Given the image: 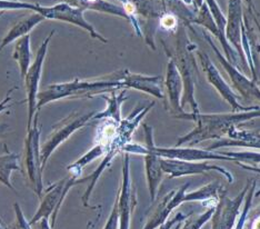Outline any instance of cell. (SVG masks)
<instances>
[{
  "instance_id": "cell-29",
  "label": "cell",
  "mask_w": 260,
  "mask_h": 229,
  "mask_svg": "<svg viewBox=\"0 0 260 229\" xmlns=\"http://www.w3.org/2000/svg\"><path fill=\"white\" fill-rule=\"evenodd\" d=\"M187 218V216L182 213H178L177 214L173 219L166 221L164 225H161L159 227V229H179L180 224L182 221Z\"/></svg>"
},
{
  "instance_id": "cell-33",
  "label": "cell",
  "mask_w": 260,
  "mask_h": 229,
  "mask_svg": "<svg viewBox=\"0 0 260 229\" xmlns=\"http://www.w3.org/2000/svg\"><path fill=\"white\" fill-rule=\"evenodd\" d=\"M8 129V126L6 124H0V135L4 134Z\"/></svg>"
},
{
  "instance_id": "cell-37",
  "label": "cell",
  "mask_w": 260,
  "mask_h": 229,
  "mask_svg": "<svg viewBox=\"0 0 260 229\" xmlns=\"http://www.w3.org/2000/svg\"><path fill=\"white\" fill-rule=\"evenodd\" d=\"M4 15V11H0V17H2Z\"/></svg>"
},
{
  "instance_id": "cell-28",
  "label": "cell",
  "mask_w": 260,
  "mask_h": 229,
  "mask_svg": "<svg viewBox=\"0 0 260 229\" xmlns=\"http://www.w3.org/2000/svg\"><path fill=\"white\" fill-rule=\"evenodd\" d=\"M104 229H119V211H118L117 198L114 204V207L111 209L109 218L107 219V222H106Z\"/></svg>"
},
{
  "instance_id": "cell-18",
  "label": "cell",
  "mask_w": 260,
  "mask_h": 229,
  "mask_svg": "<svg viewBox=\"0 0 260 229\" xmlns=\"http://www.w3.org/2000/svg\"><path fill=\"white\" fill-rule=\"evenodd\" d=\"M61 3L68 4L70 6H73V7L79 8L85 11L94 10L98 11V13L115 15L130 21L129 16L126 14L125 9L120 7V6H117L107 2V0H61Z\"/></svg>"
},
{
  "instance_id": "cell-15",
  "label": "cell",
  "mask_w": 260,
  "mask_h": 229,
  "mask_svg": "<svg viewBox=\"0 0 260 229\" xmlns=\"http://www.w3.org/2000/svg\"><path fill=\"white\" fill-rule=\"evenodd\" d=\"M227 136L228 138L215 140L207 150L215 151L224 148V147H244V148L260 149V132L234 127L228 132Z\"/></svg>"
},
{
  "instance_id": "cell-7",
  "label": "cell",
  "mask_w": 260,
  "mask_h": 229,
  "mask_svg": "<svg viewBox=\"0 0 260 229\" xmlns=\"http://www.w3.org/2000/svg\"><path fill=\"white\" fill-rule=\"evenodd\" d=\"M96 115V111L88 113L85 115L80 114H70L63 119L58 121L57 124L52 127V130L47 137L45 143L40 147V157H41V165L45 169L46 163L48 161L49 157L52 155L59 146L72 136V135L78 130V129L88 125V122L92 120V117Z\"/></svg>"
},
{
  "instance_id": "cell-13",
  "label": "cell",
  "mask_w": 260,
  "mask_h": 229,
  "mask_svg": "<svg viewBox=\"0 0 260 229\" xmlns=\"http://www.w3.org/2000/svg\"><path fill=\"white\" fill-rule=\"evenodd\" d=\"M189 183L181 186L178 190H171L165 196L161 202L158 204L157 208L153 211L147 225L144 229H156L159 228L167 221L169 214L179 205L185 203L186 191L189 187Z\"/></svg>"
},
{
  "instance_id": "cell-27",
  "label": "cell",
  "mask_w": 260,
  "mask_h": 229,
  "mask_svg": "<svg viewBox=\"0 0 260 229\" xmlns=\"http://www.w3.org/2000/svg\"><path fill=\"white\" fill-rule=\"evenodd\" d=\"M160 26L166 30L174 31L176 29H178V19L174 14L165 13L160 17Z\"/></svg>"
},
{
  "instance_id": "cell-11",
  "label": "cell",
  "mask_w": 260,
  "mask_h": 229,
  "mask_svg": "<svg viewBox=\"0 0 260 229\" xmlns=\"http://www.w3.org/2000/svg\"><path fill=\"white\" fill-rule=\"evenodd\" d=\"M204 37L207 42H208L212 51L215 52L217 59L219 60L223 69L226 70L230 80H232L234 88L239 92V95L244 97L245 99H247V101L256 99V101L260 102V89L255 81L246 77V76L242 74L238 68H236L234 64L230 63L226 58H224L222 52L218 49V47L214 44V42H212V39L208 34L204 32Z\"/></svg>"
},
{
  "instance_id": "cell-14",
  "label": "cell",
  "mask_w": 260,
  "mask_h": 229,
  "mask_svg": "<svg viewBox=\"0 0 260 229\" xmlns=\"http://www.w3.org/2000/svg\"><path fill=\"white\" fill-rule=\"evenodd\" d=\"M122 84L126 88L143 91L149 95L166 101L164 92V79L161 76H145L141 74L130 73L128 69H123Z\"/></svg>"
},
{
  "instance_id": "cell-38",
  "label": "cell",
  "mask_w": 260,
  "mask_h": 229,
  "mask_svg": "<svg viewBox=\"0 0 260 229\" xmlns=\"http://www.w3.org/2000/svg\"><path fill=\"white\" fill-rule=\"evenodd\" d=\"M121 2H122V0H121Z\"/></svg>"
},
{
  "instance_id": "cell-8",
  "label": "cell",
  "mask_w": 260,
  "mask_h": 229,
  "mask_svg": "<svg viewBox=\"0 0 260 229\" xmlns=\"http://www.w3.org/2000/svg\"><path fill=\"white\" fill-rule=\"evenodd\" d=\"M55 30H52L47 38L41 44L39 49L37 51V55L35 57V60L28 68V72L23 78L26 85V92H27V104H28V126L27 130L32 127V122L35 119V116L38 115L37 110V96H38V88L41 78V74H43V67L45 62V58L48 51V46L50 40L54 36Z\"/></svg>"
},
{
  "instance_id": "cell-31",
  "label": "cell",
  "mask_w": 260,
  "mask_h": 229,
  "mask_svg": "<svg viewBox=\"0 0 260 229\" xmlns=\"http://www.w3.org/2000/svg\"><path fill=\"white\" fill-rule=\"evenodd\" d=\"M237 163V165L240 167V168H242V169H245V170H248V172H252V173H256V174H259L260 175V167L257 165V166H252V165H247V163H244V162H236ZM260 195V189L259 190H257V191H255V197L256 196H259Z\"/></svg>"
},
{
  "instance_id": "cell-19",
  "label": "cell",
  "mask_w": 260,
  "mask_h": 229,
  "mask_svg": "<svg viewBox=\"0 0 260 229\" xmlns=\"http://www.w3.org/2000/svg\"><path fill=\"white\" fill-rule=\"evenodd\" d=\"M44 20L46 19L43 16L37 13H32L31 15L27 16L26 18H23L20 21L15 23L13 28H11L7 32V35L4 37L2 43H0V51H2L5 47H7L11 43H14L15 40H18L23 36H27L35 27L38 26L39 23L43 22Z\"/></svg>"
},
{
  "instance_id": "cell-22",
  "label": "cell",
  "mask_w": 260,
  "mask_h": 229,
  "mask_svg": "<svg viewBox=\"0 0 260 229\" xmlns=\"http://www.w3.org/2000/svg\"><path fill=\"white\" fill-rule=\"evenodd\" d=\"M13 58L18 63L20 70L21 78H25L28 72V68L30 67L31 62V50H30V35L23 36L17 40L15 46V51Z\"/></svg>"
},
{
  "instance_id": "cell-26",
  "label": "cell",
  "mask_w": 260,
  "mask_h": 229,
  "mask_svg": "<svg viewBox=\"0 0 260 229\" xmlns=\"http://www.w3.org/2000/svg\"><path fill=\"white\" fill-rule=\"evenodd\" d=\"M14 209L16 214L15 221L10 225H6L5 229H32L30 224H29V221H27L26 217L23 215L21 207L19 206L18 203H15Z\"/></svg>"
},
{
  "instance_id": "cell-2",
  "label": "cell",
  "mask_w": 260,
  "mask_h": 229,
  "mask_svg": "<svg viewBox=\"0 0 260 229\" xmlns=\"http://www.w3.org/2000/svg\"><path fill=\"white\" fill-rule=\"evenodd\" d=\"M122 75L123 69L99 78V80H80L79 78H75L68 83L52 84L38 92L37 110L39 111L47 104L64 98H91L121 89L123 88Z\"/></svg>"
},
{
  "instance_id": "cell-10",
  "label": "cell",
  "mask_w": 260,
  "mask_h": 229,
  "mask_svg": "<svg viewBox=\"0 0 260 229\" xmlns=\"http://www.w3.org/2000/svg\"><path fill=\"white\" fill-rule=\"evenodd\" d=\"M196 55L199 58L200 63H202V67L207 77V80H208L209 84L220 93V96L224 99V101L230 105V107L233 108V111H235V113H239V111H249V110L257 109L259 107V106H249V107L241 106L238 102V96L236 95L232 88H230L226 81L223 80L219 70L217 69L214 62L211 61L209 56L204 51H197V50H196Z\"/></svg>"
},
{
  "instance_id": "cell-3",
  "label": "cell",
  "mask_w": 260,
  "mask_h": 229,
  "mask_svg": "<svg viewBox=\"0 0 260 229\" xmlns=\"http://www.w3.org/2000/svg\"><path fill=\"white\" fill-rule=\"evenodd\" d=\"M164 47L169 59L175 62L182 80V86H184L182 91L184 92L181 95V107L185 108L188 105L191 108L192 114H198V103L194 98V88H196V79L198 75L197 60L196 56H194L197 47L190 43V40L187 37L185 27L178 29L174 50L169 49L166 46Z\"/></svg>"
},
{
  "instance_id": "cell-23",
  "label": "cell",
  "mask_w": 260,
  "mask_h": 229,
  "mask_svg": "<svg viewBox=\"0 0 260 229\" xmlns=\"http://www.w3.org/2000/svg\"><path fill=\"white\" fill-rule=\"evenodd\" d=\"M221 186L219 183H210L197 190L186 192L185 202H212L218 203L219 199V190Z\"/></svg>"
},
{
  "instance_id": "cell-16",
  "label": "cell",
  "mask_w": 260,
  "mask_h": 229,
  "mask_svg": "<svg viewBox=\"0 0 260 229\" xmlns=\"http://www.w3.org/2000/svg\"><path fill=\"white\" fill-rule=\"evenodd\" d=\"M165 86H166L169 106L173 109V113L175 115L185 113V109L181 107V91L184 89V86H182V80L178 69L171 59H169L167 64Z\"/></svg>"
},
{
  "instance_id": "cell-24",
  "label": "cell",
  "mask_w": 260,
  "mask_h": 229,
  "mask_svg": "<svg viewBox=\"0 0 260 229\" xmlns=\"http://www.w3.org/2000/svg\"><path fill=\"white\" fill-rule=\"evenodd\" d=\"M220 154L232 158L235 162H244L247 165L257 166L260 163V152L253 151H219Z\"/></svg>"
},
{
  "instance_id": "cell-21",
  "label": "cell",
  "mask_w": 260,
  "mask_h": 229,
  "mask_svg": "<svg viewBox=\"0 0 260 229\" xmlns=\"http://www.w3.org/2000/svg\"><path fill=\"white\" fill-rule=\"evenodd\" d=\"M18 160L19 155L16 154V152L9 151L7 146L5 145V155L0 156V184L10 188L16 193L17 190L11 184V174L20 170Z\"/></svg>"
},
{
  "instance_id": "cell-6",
  "label": "cell",
  "mask_w": 260,
  "mask_h": 229,
  "mask_svg": "<svg viewBox=\"0 0 260 229\" xmlns=\"http://www.w3.org/2000/svg\"><path fill=\"white\" fill-rule=\"evenodd\" d=\"M79 178L80 177H77V176L70 174L67 178L58 180L55 184H51L46 189H44L43 196L40 198V206L36 211V214L34 215L31 220L29 221L30 226H32L40 218L46 217V218L50 219V226L54 229L59 210H60L62 206L64 198H66L67 193L73 187L80 185Z\"/></svg>"
},
{
  "instance_id": "cell-32",
  "label": "cell",
  "mask_w": 260,
  "mask_h": 229,
  "mask_svg": "<svg viewBox=\"0 0 260 229\" xmlns=\"http://www.w3.org/2000/svg\"><path fill=\"white\" fill-rule=\"evenodd\" d=\"M32 226H35L34 229H52L50 226L49 218H46V217H43V218L37 220Z\"/></svg>"
},
{
  "instance_id": "cell-20",
  "label": "cell",
  "mask_w": 260,
  "mask_h": 229,
  "mask_svg": "<svg viewBox=\"0 0 260 229\" xmlns=\"http://www.w3.org/2000/svg\"><path fill=\"white\" fill-rule=\"evenodd\" d=\"M110 96L100 95L103 99H105L107 103V108H106L102 113H96L92 117V120L97 119H112L117 122L121 121V105L125 103L128 97L126 96V91L122 90L120 93H116V91H111L109 93Z\"/></svg>"
},
{
  "instance_id": "cell-25",
  "label": "cell",
  "mask_w": 260,
  "mask_h": 229,
  "mask_svg": "<svg viewBox=\"0 0 260 229\" xmlns=\"http://www.w3.org/2000/svg\"><path fill=\"white\" fill-rule=\"evenodd\" d=\"M214 211L215 207H211L210 209L200 215L191 214L189 217L187 216V218L184 220L185 225L182 227V229H200L211 218L212 215H214Z\"/></svg>"
},
{
  "instance_id": "cell-36",
  "label": "cell",
  "mask_w": 260,
  "mask_h": 229,
  "mask_svg": "<svg viewBox=\"0 0 260 229\" xmlns=\"http://www.w3.org/2000/svg\"><path fill=\"white\" fill-rule=\"evenodd\" d=\"M0 222H2V225H3L4 227H6V224H5V222H4L3 219H2V216H0Z\"/></svg>"
},
{
  "instance_id": "cell-17",
  "label": "cell",
  "mask_w": 260,
  "mask_h": 229,
  "mask_svg": "<svg viewBox=\"0 0 260 229\" xmlns=\"http://www.w3.org/2000/svg\"><path fill=\"white\" fill-rule=\"evenodd\" d=\"M140 155L145 157L146 176H147V181H148L150 201L155 202L158 187L161 183L162 175H164V170L161 167L162 158L156 154H152V152H147V151L141 152Z\"/></svg>"
},
{
  "instance_id": "cell-4",
  "label": "cell",
  "mask_w": 260,
  "mask_h": 229,
  "mask_svg": "<svg viewBox=\"0 0 260 229\" xmlns=\"http://www.w3.org/2000/svg\"><path fill=\"white\" fill-rule=\"evenodd\" d=\"M40 135L41 126L38 125V115L35 116L32 127L27 130V136L23 145V154L20 170L28 181L34 192L40 199L44 192L43 172L40 157Z\"/></svg>"
},
{
  "instance_id": "cell-35",
  "label": "cell",
  "mask_w": 260,
  "mask_h": 229,
  "mask_svg": "<svg viewBox=\"0 0 260 229\" xmlns=\"http://www.w3.org/2000/svg\"><path fill=\"white\" fill-rule=\"evenodd\" d=\"M256 25L258 26V30H259V36H260V25H259V22L256 20Z\"/></svg>"
},
{
  "instance_id": "cell-12",
  "label": "cell",
  "mask_w": 260,
  "mask_h": 229,
  "mask_svg": "<svg viewBox=\"0 0 260 229\" xmlns=\"http://www.w3.org/2000/svg\"><path fill=\"white\" fill-rule=\"evenodd\" d=\"M122 183L117 195L118 211H119V229H129L133 210L136 206V193L134 192L132 177H130L129 154L123 152Z\"/></svg>"
},
{
  "instance_id": "cell-34",
  "label": "cell",
  "mask_w": 260,
  "mask_h": 229,
  "mask_svg": "<svg viewBox=\"0 0 260 229\" xmlns=\"http://www.w3.org/2000/svg\"><path fill=\"white\" fill-rule=\"evenodd\" d=\"M94 225H96V221H89L86 227V229H94Z\"/></svg>"
},
{
  "instance_id": "cell-9",
  "label": "cell",
  "mask_w": 260,
  "mask_h": 229,
  "mask_svg": "<svg viewBox=\"0 0 260 229\" xmlns=\"http://www.w3.org/2000/svg\"><path fill=\"white\" fill-rule=\"evenodd\" d=\"M161 167L164 173L170 176V178L182 177V176H192V175H203L208 172H217L218 174L222 175L224 179L228 183H233L234 176L229 170L224 169L223 167L214 165L206 160L203 161H188L180 159H167L162 158Z\"/></svg>"
},
{
  "instance_id": "cell-30",
  "label": "cell",
  "mask_w": 260,
  "mask_h": 229,
  "mask_svg": "<svg viewBox=\"0 0 260 229\" xmlns=\"http://www.w3.org/2000/svg\"><path fill=\"white\" fill-rule=\"evenodd\" d=\"M16 89H17V87L11 88V89L7 92V95H6V98L0 102V114H2L3 111H5L6 109H8L10 107L9 103L11 102V93H13V91H15Z\"/></svg>"
},
{
  "instance_id": "cell-1",
  "label": "cell",
  "mask_w": 260,
  "mask_h": 229,
  "mask_svg": "<svg viewBox=\"0 0 260 229\" xmlns=\"http://www.w3.org/2000/svg\"><path fill=\"white\" fill-rule=\"evenodd\" d=\"M176 118L193 120L196 122L190 133L178 138L176 147H181L187 144L188 147H194L196 145L205 142V140H218L223 138L230 129L238 127L241 122L260 118V107L249 111H239V113L229 114H188L182 113L175 115Z\"/></svg>"
},
{
  "instance_id": "cell-5",
  "label": "cell",
  "mask_w": 260,
  "mask_h": 229,
  "mask_svg": "<svg viewBox=\"0 0 260 229\" xmlns=\"http://www.w3.org/2000/svg\"><path fill=\"white\" fill-rule=\"evenodd\" d=\"M20 9H27L31 10L34 13H37L44 17L45 19L48 20H58L63 21L68 23H73L75 26H78L82 29H85L86 31L89 32L90 36L93 39H98L99 42L104 44H107L108 40L105 37H103L96 29L93 28L90 22H88L85 18V10L73 7L68 4L59 3L57 5L50 6V7H44L39 4H32L25 2V0H18L17 3V10Z\"/></svg>"
}]
</instances>
